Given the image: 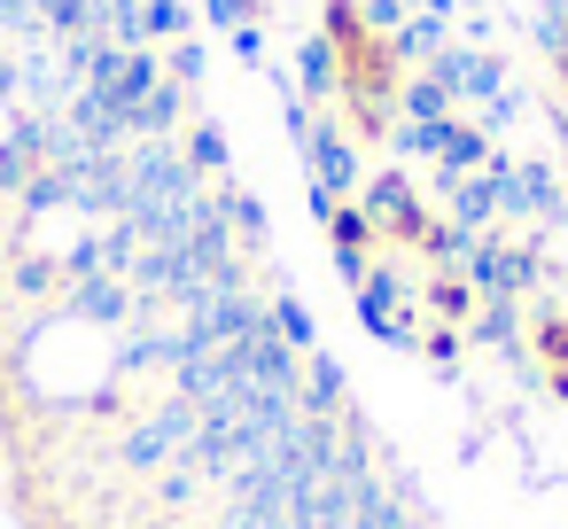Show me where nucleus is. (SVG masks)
<instances>
[{
	"instance_id": "5",
	"label": "nucleus",
	"mask_w": 568,
	"mask_h": 529,
	"mask_svg": "<svg viewBox=\"0 0 568 529\" xmlns=\"http://www.w3.org/2000/svg\"><path fill=\"white\" fill-rule=\"evenodd\" d=\"M273 319H281V343H288V350H304V358L320 350V327H312V312H304V304H296L288 288L273 296Z\"/></svg>"
},
{
	"instance_id": "12",
	"label": "nucleus",
	"mask_w": 568,
	"mask_h": 529,
	"mask_svg": "<svg viewBox=\"0 0 568 529\" xmlns=\"http://www.w3.org/2000/svg\"><path fill=\"white\" fill-rule=\"evenodd\" d=\"M234 55H242V63H265V32L242 24V32H234Z\"/></svg>"
},
{
	"instance_id": "7",
	"label": "nucleus",
	"mask_w": 568,
	"mask_h": 529,
	"mask_svg": "<svg viewBox=\"0 0 568 529\" xmlns=\"http://www.w3.org/2000/svg\"><path fill=\"white\" fill-rule=\"evenodd\" d=\"M141 32H187V9H180V0H149V9H141Z\"/></svg>"
},
{
	"instance_id": "8",
	"label": "nucleus",
	"mask_w": 568,
	"mask_h": 529,
	"mask_svg": "<svg viewBox=\"0 0 568 529\" xmlns=\"http://www.w3.org/2000/svg\"><path fill=\"white\" fill-rule=\"evenodd\" d=\"M195 164H203V172H226V141H219V125H195Z\"/></svg>"
},
{
	"instance_id": "11",
	"label": "nucleus",
	"mask_w": 568,
	"mask_h": 529,
	"mask_svg": "<svg viewBox=\"0 0 568 529\" xmlns=\"http://www.w3.org/2000/svg\"><path fill=\"white\" fill-rule=\"evenodd\" d=\"M420 350H428L436 366H452V358H459V335H452V327H436V335H420Z\"/></svg>"
},
{
	"instance_id": "6",
	"label": "nucleus",
	"mask_w": 568,
	"mask_h": 529,
	"mask_svg": "<svg viewBox=\"0 0 568 529\" xmlns=\"http://www.w3.org/2000/svg\"><path fill=\"white\" fill-rule=\"evenodd\" d=\"M226 218H234L250 242H265V203H257V195H226Z\"/></svg>"
},
{
	"instance_id": "1",
	"label": "nucleus",
	"mask_w": 568,
	"mask_h": 529,
	"mask_svg": "<svg viewBox=\"0 0 568 529\" xmlns=\"http://www.w3.org/2000/svg\"><path fill=\"white\" fill-rule=\"evenodd\" d=\"M296 149H304V164H312V187H327V195H358V187H366V180H358V156L335 141V125L312 118V133H304Z\"/></svg>"
},
{
	"instance_id": "4",
	"label": "nucleus",
	"mask_w": 568,
	"mask_h": 529,
	"mask_svg": "<svg viewBox=\"0 0 568 529\" xmlns=\"http://www.w3.org/2000/svg\"><path fill=\"white\" fill-rule=\"evenodd\" d=\"M537 358H545V389L568 397V319L560 312H537Z\"/></svg>"
},
{
	"instance_id": "10",
	"label": "nucleus",
	"mask_w": 568,
	"mask_h": 529,
	"mask_svg": "<svg viewBox=\"0 0 568 529\" xmlns=\"http://www.w3.org/2000/svg\"><path fill=\"white\" fill-rule=\"evenodd\" d=\"M172 79H180V87H195V79H203V48H195V40H187V48H172Z\"/></svg>"
},
{
	"instance_id": "2",
	"label": "nucleus",
	"mask_w": 568,
	"mask_h": 529,
	"mask_svg": "<svg viewBox=\"0 0 568 529\" xmlns=\"http://www.w3.org/2000/svg\"><path fill=\"white\" fill-rule=\"evenodd\" d=\"M467 273H475V288H483L490 304H514V296L529 288V250H506V242H475Z\"/></svg>"
},
{
	"instance_id": "3",
	"label": "nucleus",
	"mask_w": 568,
	"mask_h": 529,
	"mask_svg": "<svg viewBox=\"0 0 568 529\" xmlns=\"http://www.w3.org/2000/svg\"><path fill=\"white\" fill-rule=\"evenodd\" d=\"M296 79H304L312 94H343V55H335V40H327V32L296 48Z\"/></svg>"
},
{
	"instance_id": "9",
	"label": "nucleus",
	"mask_w": 568,
	"mask_h": 529,
	"mask_svg": "<svg viewBox=\"0 0 568 529\" xmlns=\"http://www.w3.org/2000/svg\"><path fill=\"white\" fill-rule=\"evenodd\" d=\"M428 296H436V312H467V304H475L467 281H428Z\"/></svg>"
}]
</instances>
